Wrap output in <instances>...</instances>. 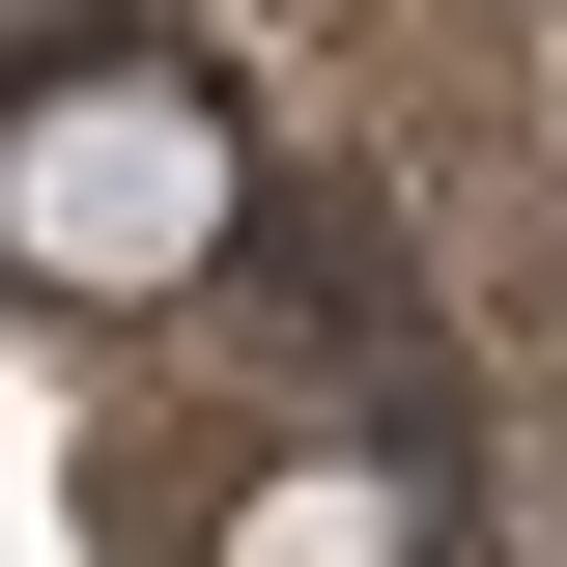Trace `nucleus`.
Returning a JSON list of instances; mask_svg holds the SVG:
<instances>
[{"mask_svg": "<svg viewBox=\"0 0 567 567\" xmlns=\"http://www.w3.org/2000/svg\"><path fill=\"white\" fill-rule=\"evenodd\" d=\"M0 256L58 284V312H142V284L227 256V114L171 58H29V114H0Z\"/></svg>", "mask_w": 567, "mask_h": 567, "instance_id": "obj_1", "label": "nucleus"}, {"mask_svg": "<svg viewBox=\"0 0 567 567\" xmlns=\"http://www.w3.org/2000/svg\"><path fill=\"white\" fill-rule=\"evenodd\" d=\"M398 539H425V511L369 483V454H312V483H256V511H227V567H398Z\"/></svg>", "mask_w": 567, "mask_h": 567, "instance_id": "obj_2", "label": "nucleus"}]
</instances>
